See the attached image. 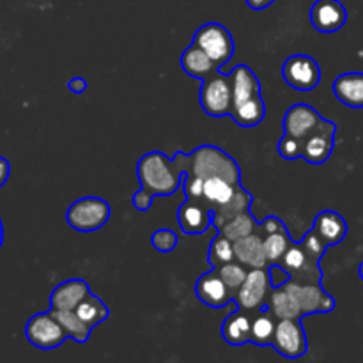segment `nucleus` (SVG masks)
Instances as JSON below:
<instances>
[{
  "label": "nucleus",
  "instance_id": "b1692460",
  "mask_svg": "<svg viewBox=\"0 0 363 363\" xmlns=\"http://www.w3.org/2000/svg\"><path fill=\"white\" fill-rule=\"evenodd\" d=\"M277 323L279 319L273 315V312L269 311L268 303L262 308L254 312V318H252V337L250 342L255 344L259 347H268L273 344V337H275Z\"/></svg>",
  "mask_w": 363,
  "mask_h": 363
},
{
  "label": "nucleus",
  "instance_id": "20e7f679",
  "mask_svg": "<svg viewBox=\"0 0 363 363\" xmlns=\"http://www.w3.org/2000/svg\"><path fill=\"white\" fill-rule=\"evenodd\" d=\"M110 204L101 197H82L74 201L66 211V222L78 233H94L110 220Z\"/></svg>",
  "mask_w": 363,
  "mask_h": 363
},
{
  "label": "nucleus",
  "instance_id": "c9c22d12",
  "mask_svg": "<svg viewBox=\"0 0 363 363\" xmlns=\"http://www.w3.org/2000/svg\"><path fill=\"white\" fill-rule=\"evenodd\" d=\"M257 233L264 238V236H269V234H273V233H289V230H287L286 223H284L279 216L272 215V216H266L264 220H261V222H259Z\"/></svg>",
  "mask_w": 363,
  "mask_h": 363
},
{
  "label": "nucleus",
  "instance_id": "9b49d317",
  "mask_svg": "<svg viewBox=\"0 0 363 363\" xmlns=\"http://www.w3.org/2000/svg\"><path fill=\"white\" fill-rule=\"evenodd\" d=\"M272 346L277 353L289 360L307 354L308 340L301 319H279Z\"/></svg>",
  "mask_w": 363,
  "mask_h": 363
},
{
  "label": "nucleus",
  "instance_id": "1a4fd4ad",
  "mask_svg": "<svg viewBox=\"0 0 363 363\" xmlns=\"http://www.w3.org/2000/svg\"><path fill=\"white\" fill-rule=\"evenodd\" d=\"M282 77L294 91L308 92L314 91L321 82V67L314 57L296 53L286 59L282 66Z\"/></svg>",
  "mask_w": 363,
  "mask_h": 363
},
{
  "label": "nucleus",
  "instance_id": "393cba45",
  "mask_svg": "<svg viewBox=\"0 0 363 363\" xmlns=\"http://www.w3.org/2000/svg\"><path fill=\"white\" fill-rule=\"evenodd\" d=\"M252 204H254V195H252L243 184L238 183L234 197L230 199L227 204L213 209V227L216 229V227L222 225L223 222L230 220L233 216L240 215V213H245V211H250Z\"/></svg>",
  "mask_w": 363,
  "mask_h": 363
},
{
  "label": "nucleus",
  "instance_id": "ddd939ff",
  "mask_svg": "<svg viewBox=\"0 0 363 363\" xmlns=\"http://www.w3.org/2000/svg\"><path fill=\"white\" fill-rule=\"evenodd\" d=\"M177 223L184 234H204L213 225V208L206 199L186 197L177 209Z\"/></svg>",
  "mask_w": 363,
  "mask_h": 363
},
{
  "label": "nucleus",
  "instance_id": "7ed1b4c3",
  "mask_svg": "<svg viewBox=\"0 0 363 363\" xmlns=\"http://www.w3.org/2000/svg\"><path fill=\"white\" fill-rule=\"evenodd\" d=\"M186 174L204 181L211 177H222L234 184L241 183V169L236 160L218 145L211 144L199 145L194 152H190V165Z\"/></svg>",
  "mask_w": 363,
  "mask_h": 363
},
{
  "label": "nucleus",
  "instance_id": "ea45409f",
  "mask_svg": "<svg viewBox=\"0 0 363 363\" xmlns=\"http://www.w3.org/2000/svg\"><path fill=\"white\" fill-rule=\"evenodd\" d=\"M9 174H11L9 162H7L6 158H2V156H0V188H2L4 184L7 183V179H9Z\"/></svg>",
  "mask_w": 363,
  "mask_h": 363
},
{
  "label": "nucleus",
  "instance_id": "f3484780",
  "mask_svg": "<svg viewBox=\"0 0 363 363\" xmlns=\"http://www.w3.org/2000/svg\"><path fill=\"white\" fill-rule=\"evenodd\" d=\"M252 318H254V312L243 311V308L238 307L236 311L230 312L222 323V339L225 340L229 346L240 347L245 344L250 342L252 337Z\"/></svg>",
  "mask_w": 363,
  "mask_h": 363
},
{
  "label": "nucleus",
  "instance_id": "72a5a7b5",
  "mask_svg": "<svg viewBox=\"0 0 363 363\" xmlns=\"http://www.w3.org/2000/svg\"><path fill=\"white\" fill-rule=\"evenodd\" d=\"M151 245L160 254H170L177 247V234L172 229H158L151 234Z\"/></svg>",
  "mask_w": 363,
  "mask_h": 363
},
{
  "label": "nucleus",
  "instance_id": "4be33fe9",
  "mask_svg": "<svg viewBox=\"0 0 363 363\" xmlns=\"http://www.w3.org/2000/svg\"><path fill=\"white\" fill-rule=\"evenodd\" d=\"M333 94L350 108H363V73H342L333 82Z\"/></svg>",
  "mask_w": 363,
  "mask_h": 363
},
{
  "label": "nucleus",
  "instance_id": "412c9836",
  "mask_svg": "<svg viewBox=\"0 0 363 363\" xmlns=\"http://www.w3.org/2000/svg\"><path fill=\"white\" fill-rule=\"evenodd\" d=\"M229 74L233 80V108L254 96L262 94L261 80L247 64H238Z\"/></svg>",
  "mask_w": 363,
  "mask_h": 363
},
{
  "label": "nucleus",
  "instance_id": "0eeeda50",
  "mask_svg": "<svg viewBox=\"0 0 363 363\" xmlns=\"http://www.w3.org/2000/svg\"><path fill=\"white\" fill-rule=\"evenodd\" d=\"M25 337L28 344L41 351H52L62 346L66 342L67 335L64 332L62 325L57 321L52 311L39 312L32 315L25 325Z\"/></svg>",
  "mask_w": 363,
  "mask_h": 363
},
{
  "label": "nucleus",
  "instance_id": "aec40b11",
  "mask_svg": "<svg viewBox=\"0 0 363 363\" xmlns=\"http://www.w3.org/2000/svg\"><path fill=\"white\" fill-rule=\"evenodd\" d=\"M234 255H236V261L248 269L268 268L269 266L264 252V238L259 233L234 241Z\"/></svg>",
  "mask_w": 363,
  "mask_h": 363
},
{
  "label": "nucleus",
  "instance_id": "6ab92c4d",
  "mask_svg": "<svg viewBox=\"0 0 363 363\" xmlns=\"http://www.w3.org/2000/svg\"><path fill=\"white\" fill-rule=\"evenodd\" d=\"M312 229L319 234L326 247H335V245L342 243L347 236V222L342 215L332 209H325V211L318 213L314 218V225Z\"/></svg>",
  "mask_w": 363,
  "mask_h": 363
},
{
  "label": "nucleus",
  "instance_id": "79ce46f5",
  "mask_svg": "<svg viewBox=\"0 0 363 363\" xmlns=\"http://www.w3.org/2000/svg\"><path fill=\"white\" fill-rule=\"evenodd\" d=\"M4 245V225H2V218H0V248Z\"/></svg>",
  "mask_w": 363,
  "mask_h": 363
},
{
  "label": "nucleus",
  "instance_id": "f8f14e48",
  "mask_svg": "<svg viewBox=\"0 0 363 363\" xmlns=\"http://www.w3.org/2000/svg\"><path fill=\"white\" fill-rule=\"evenodd\" d=\"M325 117L308 103H294L284 116V135L305 142L325 124Z\"/></svg>",
  "mask_w": 363,
  "mask_h": 363
},
{
  "label": "nucleus",
  "instance_id": "6e6552de",
  "mask_svg": "<svg viewBox=\"0 0 363 363\" xmlns=\"http://www.w3.org/2000/svg\"><path fill=\"white\" fill-rule=\"evenodd\" d=\"M284 287L293 296L301 318L312 314H330L335 311V298L326 293L321 284H300L289 280Z\"/></svg>",
  "mask_w": 363,
  "mask_h": 363
},
{
  "label": "nucleus",
  "instance_id": "5701e85b",
  "mask_svg": "<svg viewBox=\"0 0 363 363\" xmlns=\"http://www.w3.org/2000/svg\"><path fill=\"white\" fill-rule=\"evenodd\" d=\"M181 69L188 74V77L195 78V80H204V78L211 77L213 73L220 69L211 59H209L208 53L202 48H199L195 43H191L179 57Z\"/></svg>",
  "mask_w": 363,
  "mask_h": 363
},
{
  "label": "nucleus",
  "instance_id": "a211bd4d",
  "mask_svg": "<svg viewBox=\"0 0 363 363\" xmlns=\"http://www.w3.org/2000/svg\"><path fill=\"white\" fill-rule=\"evenodd\" d=\"M87 294H91V287L85 280H66L50 294V311H74Z\"/></svg>",
  "mask_w": 363,
  "mask_h": 363
},
{
  "label": "nucleus",
  "instance_id": "c756f323",
  "mask_svg": "<svg viewBox=\"0 0 363 363\" xmlns=\"http://www.w3.org/2000/svg\"><path fill=\"white\" fill-rule=\"evenodd\" d=\"M238 183H230V181L222 179V177H211V179L204 181V199L209 202L213 209L220 208V206L227 204L230 199L236 194Z\"/></svg>",
  "mask_w": 363,
  "mask_h": 363
},
{
  "label": "nucleus",
  "instance_id": "4468645a",
  "mask_svg": "<svg viewBox=\"0 0 363 363\" xmlns=\"http://www.w3.org/2000/svg\"><path fill=\"white\" fill-rule=\"evenodd\" d=\"M195 296L209 308H225L234 301V293L227 287L215 268L206 272L195 282Z\"/></svg>",
  "mask_w": 363,
  "mask_h": 363
},
{
  "label": "nucleus",
  "instance_id": "dca6fc26",
  "mask_svg": "<svg viewBox=\"0 0 363 363\" xmlns=\"http://www.w3.org/2000/svg\"><path fill=\"white\" fill-rule=\"evenodd\" d=\"M335 133L337 124L326 119L325 124L305 140L301 158L311 165H323L325 162H328L333 147H335Z\"/></svg>",
  "mask_w": 363,
  "mask_h": 363
},
{
  "label": "nucleus",
  "instance_id": "f03ea898",
  "mask_svg": "<svg viewBox=\"0 0 363 363\" xmlns=\"http://www.w3.org/2000/svg\"><path fill=\"white\" fill-rule=\"evenodd\" d=\"M328 247L319 238L314 229L308 230L300 243H293L282 261L279 262L291 275V280L300 284H321V259L325 257Z\"/></svg>",
  "mask_w": 363,
  "mask_h": 363
},
{
  "label": "nucleus",
  "instance_id": "7c9ffc66",
  "mask_svg": "<svg viewBox=\"0 0 363 363\" xmlns=\"http://www.w3.org/2000/svg\"><path fill=\"white\" fill-rule=\"evenodd\" d=\"M236 261V255H234V241H230L229 238H225L223 234H216L213 238L211 245H209L208 250V262L211 268L218 269L223 264H229V262Z\"/></svg>",
  "mask_w": 363,
  "mask_h": 363
},
{
  "label": "nucleus",
  "instance_id": "bb28decb",
  "mask_svg": "<svg viewBox=\"0 0 363 363\" xmlns=\"http://www.w3.org/2000/svg\"><path fill=\"white\" fill-rule=\"evenodd\" d=\"M257 227L259 220L255 218L250 211H245L233 216V218L227 220V222H223L222 225L216 227V233L223 234V236L229 238L230 241H238L241 240V238L257 233Z\"/></svg>",
  "mask_w": 363,
  "mask_h": 363
},
{
  "label": "nucleus",
  "instance_id": "a878e982",
  "mask_svg": "<svg viewBox=\"0 0 363 363\" xmlns=\"http://www.w3.org/2000/svg\"><path fill=\"white\" fill-rule=\"evenodd\" d=\"M230 117L240 128L259 126L266 117V103L262 99V94L254 96V98L247 99L241 105L234 106L230 110Z\"/></svg>",
  "mask_w": 363,
  "mask_h": 363
},
{
  "label": "nucleus",
  "instance_id": "cd10ccee",
  "mask_svg": "<svg viewBox=\"0 0 363 363\" xmlns=\"http://www.w3.org/2000/svg\"><path fill=\"white\" fill-rule=\"evenodd\" d=\"M74 311H77V314L80 315L82 321H84L87 326H91L92 330L110 318V311L108 307H106L105 301L92 293L87 294Z\"/></svg>",
  "mask_w": 363,
  "mask_h": 363
},
{
  "label": "nucleus",
  "instance_id": "37998d69",
  "mask_svg": "<svg viewBox=\"0 0 363 363\" xmlns=\"http://www.w3.org/2000/svg\"><path fill=\"white\" fill-rule=\"evenodd\" d=\"M358 275H360L362 282H363V261L360 262V266H358Z\"/></svg>",
  "mask_w": 363,
  "mask_h": 363
},
{
  "label": "nucleus",
  "instance_id": "e433bc0d",
  "mask_svg": "<svg viewBox=\"0 0 363 363\" xmlns=\"http://www.w3.org/2000/svg\"><path fill=\"white\" fill-rule=\"evenodd\" d=\"M268 273H269V284H272V289L286 286V284L291 280L289 273H287L280 264H269Z\"/></svg>",
  "mask_w": 363,
  "mask_h": 363
},
{
  "label": "nucleus",
  "instance_id": "2eb2a0df",
  "mask_svg": "<svg viewBox=\"0 0 363 363\" xmlns=\"http://www.w3.org/2000/svg\"><path fill=\"white\" fill-rule=\"evenodd\" d=\"M308 16L315 30L323 34H332L346 25L347 11L340 0H315Z\"/></svg>",
  "mask_w": 363,
  "mask_h": 363
},
{
  "label": "nucleus",
  "instance_id": "9d476101",
  "mask_svg": "<svg viewBox=\"0 0 363 363\" xmlns=\"http://www.w3.org/2000/svg\"><path fill=\"white\" fill-rule=\"evenodd\" d=\"M272 284L268 268L248 269V275L240 289L234 294V303L248 312H255L268 303Z\"/></svg>",
  "mask_w": 363,
  "mask_h": 363
},
{
  "label": "nucleus",
  "instance_id": "423d86ee",
  "mask_svg": "<svg viewBox=\"0 0 363 363\" xmlns=\"http://www.w3.org/2000/svg\"><path fill=\"white\" fill-rule=\"evenodd\" d=\"M199 48L204 50L209 59L222 69L223 66L230 62L234 55V39L229 28L223 27L222 23L209 21L199 27L194 34V41Z\"/></svg>",
  "mask_w": 363,
  "mask_h": 363
},
{
  "label": "nucleus",
  "instance_id": "2f4dec72",
  "mask_svg": "<svg viewBox=\"0 0 363 363\" xmlns=\"http://www.w3.org/2000/svg\"><path fill=\"white\" fill-rule=\"evenodd\" d=\"M293 243L294 241L291 240L289 233H273L269 236H264V252L268 264H279Z\"/></svg>",
  "mask_w": 363,
  "mask_h": 363
},
{
  "label": "nucleus",
  "instance_id": "4c0bfd02",
  "mask_svg": "<svg viewBox=\"0 0 363 363\" xmlns=\"http://www.w3.org/2000/svg\"><path fill=\"white\" fill-rule=\"evenodd\" d=\"M152 199H155V195H151L145 188L140 186V190L135 191L133 197H131V202H133V208L137 209V211L145 213L149 211V208H151Z\"/></svg>",
  "mask_w": 363,
  "mask_h": 363
},
{
  "label": "nucleus",
  "instance_id": "473e14b6",
  "mask_svg": "<svg viewBox=\"0 0 363 363\" xmlns=\"http://www.w3.org/2000/svg\"><path fill=\"white\" fill-rule=\"evenodd\" d=\"M216 272H218V275L222 277L223 282L227 284V287H229L234 294H236V291L240 289L241 284L245 282V279H247L248 275V268H245V266L238 261L223 264L222 268H218Z\"/></svg>",
  "mask_w": 363,
  "mask_h": 363
},
{
  "label": "nucleus",
  "instance_id": "a19ab883",
  "mask_svg": "<svg viewBox=\"0 0 363 363\" xmlns=\"http://www.w3.org/2000/svg\"><path fill=\"white\" fill-rule=\"evenodd\" d=\"M245 2H247V6L250 7V9L264 11V9H268V7L272 6L275 0H245Z\"/></svg>",
  "mask_w": 363,
  "mask_h": 363
},
{
  "label": "nucleus",
  "instance_id": "f704fd0d",
  "mask_svg": "<svg viewBox=\"0 0 363 363\" xmlns=\"http://www.w3.org/2000/svg\"><path fill=\"white\" fill-rule=\"evenodd\" d=\"M303 145L305 142L284 135V137L279 140V144H277V151H279V155L282 156L284 160H298L301 158Z\"/></svg>",
  "mask_w": 363,
  "mask_h": 363
},
{
  "label": "nucleus",
  "instance_id": "58836bf2",
  "mask_svg": "<svg viewBox=\"0 0 363 363\" xmlns=\"http://www.w3.org/2000/svg\"><path fill=\"white\" fill-rule=\"evenodd\" d=\"M87 87L89 84L84 77H74L67 82V89H69L71 92H74V94H84V92L87 91Z\"/></svg>",
  "mask_w": 363,
  "mask_h": 363
},
{
  "label": "nucleus",
  "instance_id": "c85d7f7f",
  "mask_svg": "<svg viewBox=\"0 0 363 363\" xmlns=\"http://www.w3.org/2000/svg\"><path fill=\"white\" fill-rule=\"evenodd\" d=\"M52 312L57 318V321L62 325L67 339L74 340V342L78 344H85L89 339H91L92 328L82 321L80 315L77 314V311H52Z\"/></svg>",
  "mask_w": 363,
  "mask_h": 363
},
{
  "label": "nucleus",
  "instance_id": "39448f33",
  "mask_svg": "<svg viewBox=\"0 0 363 363\" xmlns=\"http://www.w3.org/2000/svg\"><path fill=\"white\" fill-rule=\"evenodd\" d=\"M202 110L211 117L230 116L233 110V80L222 69L204 78L199 91Z\"/></svg>",
  "mask_w": 363,
  "mask_h": 363
},
{
  "label": "nucleus",
  "instance_id": "f257e3e1",
  "mask_svg": "<svg viewBox=\"0 0 363 363\" xmlns=\"http://www.w3.org/2000/svg\"><path fill=\"white\" fill-rule=\"evenodd\" d=\"M190 165V155L179 151L169 158L162 151L145 152L137 163V179L155 197H170L183 188Z\"/></svg>",
  "mask_w": 363,
  "mask_h": 363
}]
</instances>
